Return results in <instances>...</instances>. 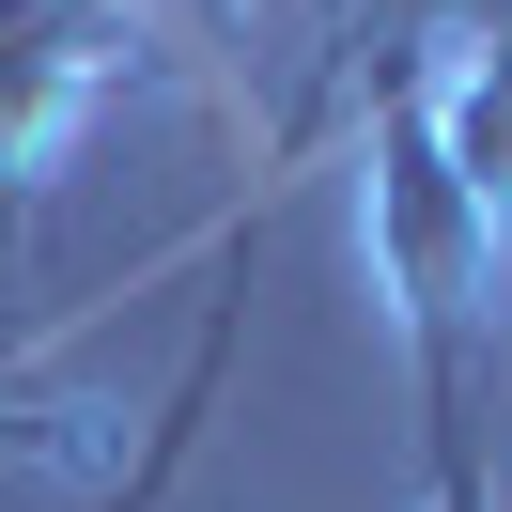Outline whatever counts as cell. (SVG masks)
I'll return each instance as SVG.
<instances>
[{
  "mask_svg": "<svg viewBox=\"0 0 512 512\" xmlns=\"http://www.w3.org/2000/svg\"><path fill=\"white\" fill-rule=\"evenodd\" d=\"M140 63V0H0V264L32 233L47 156L78 140V109Z\"/></svg>",
  "mask_w": 512,
  "mask_h": 512,
  "instance_id": "7a4b0ae2",
  "label": "cell"
},
{
  "mask_svg": "<svg viewBox=\"0 0 512 512\" xmlns=\"http://www.w3.org/2000/svg\"><path fill=\"white\" fill-rule=\"evenodd\" d=\"M419 94H435L450 171H466V187L497 202V233H512V32H497V47H435V63H419Z\"/></svg>",
  "mask_w": 512,
  "mask_h": 512,
  "instance_id": "277c9868",
  "label": "cell"
},
{
  "mask_svg": "<svg viewBox=\"0 0 512 512\" xmlns=\"http://www.w3.org/2000/svg\"><path fill=\"white\" fill-rule=\"evenodd\" d=\"M419 512H497V481H419Z\"/></svg>",
  "mask_w": 512,
  "mask_h": 512,
  "instance_id": "8992f818",
  "label": "cell"
},
{
  "mask_svg": "<svg viewBox=\"0 0 512 512\" xmlns=\"http://www.w3.org/2000/svg\"><path fill=\"white\" fill-rule=\"evenodd\" d=\"M342 125H357V233H373V295H388V326H404V388H419V481H497V466H481V357H497L512 233H497V202L450 171L419 63H388Z\"/></svg>",
  "mask_w": 512,
  "mask_h": 512,
  "instance_id": "6da1fadb",
  "label": "cell"
},
{
  "mask_svg": "<svg viewBox=\"0 0 512 512\" xmlns=\"http://www.w3.org/2000/svg\"><path fill=\"white\" fill-rule=\"evenodd\" d=\"M109 419L125 404H63V388L0 373V466H109Z\"/></svg>",
  "mask_w": 512,
  "mask_h": 512,
  "instance_id": "5b68a950",
  "label": "cell"
},
{
  "mask_svg": "<svg viewBox=\"0 0 512 512\" xmlns=\"http://www.w3.org/2000/svg\"><path fill=\"white\" fill-rule=\"evenodd\" d=\"M233 342H249V218L218 233V311H202V342H187V373H171V404L140 419V466L109 481V512H171V481H187L202 419H218V388H233Z\"/></svg>",
  "mask_w": 512,
  "mask_h": 512,
  "instance_id": "3957f363",
  "label": "cell"
}]
</instances>
